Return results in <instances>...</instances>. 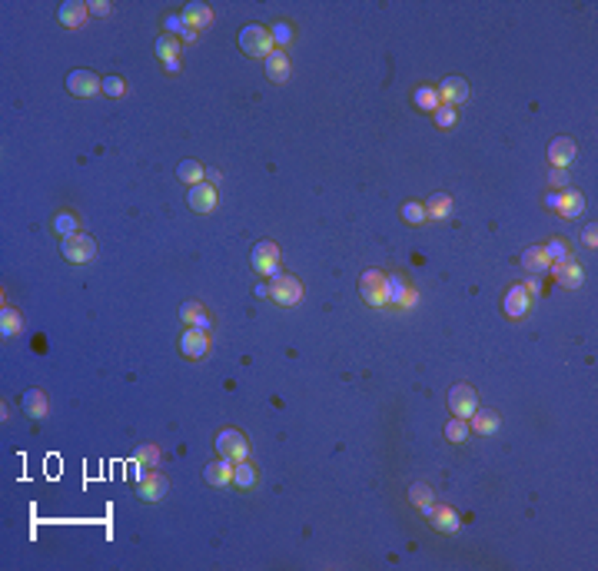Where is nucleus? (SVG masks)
Here are the masks:
<instances>
[{
    "label": "nucleus",
    "mask_w": 598,
    "mask_h": 571,
    "mask_svg": "<svg viewBox=\"0 0 598 571\" xmlns=\"http://www.w3.org/2000/svg\"><path fill=\"white\" fill-rule=\"evenodd\" d=\"M239 47H243V54L246 57H263V60L276 50L273 34H269L266 27H260V24H250V27L239 30Z\"/></svg>",
    "instance_id": "obj_1"
},
{
    "label": "nucleus",
    "mask_w": 598,
    "mask_h": 571,
    "mask_svg": "<svg viewBox=\"0 0 598 571\" xmlns=\"http://www.w3.org/2000/svg\"><path fill=\"white\" fill-rule=\"evenodd\" d=\"M60 249H63V259L73 262V266H84V262H94L97 259V243H94L90 232H73V236H67L60 243Z\"/></svg>",
    "instance_id": "obj_2"
},
{
    "label": "nucleus",
    "mask_w": 598,
    "mask_h": 571,
    "mask_svg": "<svg viewBox=\"0 0 598 571\" xmlns=\"http://www.w3.org/2000/svg\"><path fill=\"white\" fill-rule=\"evenodd\" d=\"M216 452H220L223 459L243 462V459H250V442H246V436L239 429H223L220 436H216Z\"/></svg>",
    "instance_id": "obj_3"
},
{
    "label": "nucleus",
    "mask_w": 598,
    "mask_h": 571,
    "mask_svg": "<svg viewBox=\"0 0 598 571\" xmlns=\"http://www.w3.org/2000/svg\"><path fill=\"white\" fill-rule=\"evenodd\" d=\"M253 269L260 272V276H283L279 272V246L273 243V239H263V243H256L253 246Z\"/></svg>",
    "instance_id": "obj_4"
},
{
    "label": "nucleus",
    "mask_w": 598,
    "mask_h": 571,
    "mask_svg": "<svg viewBox=\"0 0 598 571\" xmlns=\"http://www.w3.org/2000/svg\"><path fill=\"white\" fill-rule=\"evenodd\" d=\"M137 491H140V498L143 502H160V498H167V491H170V482H167V475H160V472H143L140 468L137 472Z\"/></svg>",
    "instance_id": "obj_5"
},
{
    "label": "nucleus",
    "mask_w": 598,
    "mask_h": 571,
    "mask_svg": "<svg viewBox=\"0 0 598 571\" xmlns=\"http://www.w3.org/2000/svg\"><path fill=\"white\" fill-rule=\"evenodd\" d=\"M449 408H452L456 419H469L475 408H479V395H475L472 385H465V382L452 385V389H449Z\"/></svg>",
    "instance_id": "obj_6"
},
{
    "label": "nucleus",
    "mask_w": 598,
    "mask_h": 571,
    "mask_svg": "<svg viewBox=\"0 0 598 571\" xmlns=\"http://www.w3.org/2000/svg\"><path fill=\"white\" fill-rule=\"evenodd\" d=\"M359 292H362V299L369 302V306H386V276L379 269H366L359 276Z\"/></svg>",
    "instance_id": "obj_7"
},
{
    "label": "nucleus",
    "mask_w": 598,
    "mask_h": 571,
    "mask_svg": "<svg viewBox=\"0 0 598 571\" xmlns=\"http://www.w3.org/2000/svg\"><path fill=\"white\" fill-rule=\"evenodd\" d=\"M67 90L73 96L87 100V96H94L97 90H103V80H100L94 70H70L67 73Z\"/></svg>",
    "instance_id": "obj_8"
},
{
    "label": "nucleus",
    "mask_w": 598,
    "mask_h": 571,
    "mask_svg": "<svg viewBox=\"0 0 598 571\" xmlns=\"http://www.w3.org/2000/svg\"><path fill=\"white\" fill-rule=\"evenodd\" d=\"M269 296H273V302H279V306H296V302L303 299V283H299L296 276H276Z\"/></svg>",
    "instance_id": "obj_9"
},
{
    "label": "nucleus",
    "mask_w": 598,
    "mask_h": 571,
    "mask_svg": "<svg viewBox=\"0 0 598 571\" xmlns=\"http://www.w3.org/2000/svg\"><path fill=\"white\" fill-rule=\"evenodd\" d=\"M186 203H190V209H193V213H213V206L220 203L216 186H213V183H196V186H190Z\"/></svg>",
    "instance_id": "obj_10"
},
{
    "label": "nucleus",
    "mask_w": 598,
    "mask_h": 571,
    "mask_svg": "<svg viewBox=\"0 0 598 571\" xmlns=\"http://www.w3.org/2000/svg\"><path fill=\"white\" fill-rule=\"evenodd\" d=\"M209 349V336L203 332V329H193L186 326V332L180 336V353L186 355V359H203Z\"/></svg>",
    "instance_id": "obj_11"
},
{
    "label": "nucleus",
    "mask_w": 598,
    "mask_h": 571,
    "mask_svg": "<svg viewBox=\"0 0 598 571\" xmlns=\"http://www.w3.org/2000/svg\"><path fill=\"white\" fill-rule=\"evenodd\" d=\"M435 90H439V100L449 103V107H462L469 100V83L462 80V77H445Z\"/></svg>",
    "instance_id": "obj_12"
},
{
    "label": "nucleus",
    "mask_w": 598,
    "mask_h": 571,
    "mask_svg": "<svg viewBox=\"0 0 598 571\" xmlns=\"http://www.w3.org/2000/svg\"><path fill=\"white\" fill-rule=\"evenodd\" d=\"M87 17H90V3H84V0H67V3H60V10H57L60 27H67V30L87 24Z\"/></svg>",
    "instance_id": "obj_13"
},
{
    "label": "nucleus",
    "mask_w": 598,
    "mask_h": 571,
    "mask_svg": "<svg viewBox=\"0 0 598 571\" xmlns=\"http://www.w3.org/2000/svg\"><path fill=\"white\" fill-rule=\"evenodd\" d=\"M548 160H552V166H558V170H569V163L575 160V140H571V136H555V140L548 143Z\"/></svg>",
    "instance_id": "obj_14"
},
{
    "label": "nucleus",
    "mask_w": 598,
    "mask_h": 571,
    "mask_svg": "<svg viewBox=\"0 0 598 571\" xmlns=\"http://www.w3.org/2000/svg\"><path fill=\"white\" fill-rule=\"evenodd\" d=\"M233 459H223L220 455V462H209L207 468H203V478H207L213 489H223V485H230L233 482Z\"/></svg>",
    "instance_id": "obj_15"
},
{
    "label": "nucleus",
    "mask_w": 598,
    "mask_h": 571,
    "mask_svg": "<svg viewBox=\"0 0 598 571\" xmlns=\"http://www.w3.org/2000/svg\"><path fill=\"white\" fill-rule=\"evenodd\" d=\"M183 20H186V27H193L200 34V30H207L213 24V10H209L207 3H200V0H190L183 7Z\"/></svg>",
    "instance_id": "obj_16"
},
{
    "label": "nucleus",
    "mask_w": 598,
    "mask_h": 571,
    "mask_svg": "<svg viewBox=\"0 0 598 571\" xmlns=\"http://www.w3.org/2000/svg\"><path fill=\"white\" fill-rule=\"evenodd\" d=\"M552 272H555V279L562 286H569V289H578L585 279L582 266L575 262V259H562V262H552Z\"/></svg>",
    "instance_id": "obj_17"
},
{
    "label": "nucleus",
    "mask_w": 598,
    "mask_h": 571,
    "mask_svg": "<svg viewBox=\"0 0 598 571\" xmlns=\"http://www.w3.org/2000/svg\"><path fill=\"white\" fill-rule=\"evenodd\" d=\"M525 313H529V289L525 286H512L505 292V316L509 319H522Z\"/></svg>",
    "instance_id": "obj_18"
},
{
    "label": "nucleus",
    "mask_w": 598,
    "mask_h": 571,
    "mask_svg": "<svg viewBox=\"0 0 598 571\" xmlns=\"http://www.w3.org/2000/svg\"><path fill=\"white\" fill-rule=\"evenodd\" d=\"M266 77L273 83L290 80V57H286V50H273V54L266 57Z\"/></svg>",
    "instance_id": "obj_19"
},
{
    "label": "nucleus",
    "mask_w": 598,
    "mask_h": 571,
    "mask_svg": "<svg viewBox=\"0 0 598 571\" xmlns=\"http://www.w3.org/2000/svg\"><path fill=\"white\" fill-rule=\"evenodd\" d=\"M582 209H585V196L578 190H565V193H558V206H555V213H562L565 219H575V216H582Z\"/></svg>",
    "instance_id": "obj_20"
},
{
    "label": "nucleus",
    "mask_w": 598,
    "mask_h": 571,
    "mask_svg": "<svg viewBox=\"0 0 598 571\" xmlns=\"http://www.w3.org/2000/svg\"><path fill=\"white\" fill-rule=\"evenodd\" d=\"M469 419H472V429L479 436H492V432H499V425H502L499 412H492V408H475Z\"/></svg>",
    "instance_id": "obj_21"
},
{
    "label": "nucleus",
    "mask_w": 598,
    "mask_h": 571,
    "mask_svg": "<svg viewBox=\"0 0 598 571\" xmlns=\"http://www.w3.org/2000/svg\"><path fill=\"white\" fill-rule=\"evenodd\" d=\"M522 266L529 272H548L552 269V259H548V253H545V246H529L525 253H522Z\"/></svg>",
    "instance_id": "obj_22"
},
{
    "label": "nucleus",
    "mask_w": 598,
    "mask_h": 571,
    "mask_svg": "<svg viewBox=\"0 0 598 571\" xmlns=\"http://www.w3.org/2000/svg\"><path fill=\"white\" fill-rule=\"evenodd\" d=\"M180 316H183V322H186V326L209 332V316L203 313V306H200V302H183V306H180Z\"/></svg>",
    "instance_id": "obj_23"
},
{
    "label": "nucleus",
    "mask_w": 598,
    "mask_h": 571,
    "mask_svg": "<svg viewBox=\"0 0 598 571\" xmlns=\"http://www.w3.org/2000/svg\"><path fill=\"white\" fill-rule=\"evenodd\" d=\"M177 179H183L186 186H196V183H203V179H207V170H203V163H196V160H180V166H177Z\"/></svg>",
    "instance_id": "obj_24"
},
{
    "label": "nucleus",
    "mask_w": 598,
    "mask_h": 571,
    "mask_svg": "<svg viewBox=\"0 0 598 571\" xmlns=\"http://www.w3.org/2000/svg\"><path fill=\"white\" fill-rule=\"evenodd\" d=\"M422 206H426V216L445 219L449 213H452V196H449V193H432L429 203H422Z\"/></svg>",
    "instance_id": "obj_25"
},
{
    "label": "nucleus",
    "mask_w": 598,
    "mask_h": 571,
    "mask_svg": "<svg viewBox=\"0 0 598 571\" xmlns=\"http://www.w3.org/2000/svg\"><path fill=\"white\" fill-rule=\"evenodd\" d=\"M24 412H27L30 419H47V395L40 389L24 392Z\"/></svg>",
    "instance_id": "obj_26"
},
{
    "label": "nucleus",
    "mask_w": 598,
    "mask_h": 571,
    "mask_svg": "<svg viewBox=\"0 0 598 571\" xmlns=\"http://www.w3.org/2000/svg\"><path fill=\"white\" fill-rule=\"evenodd\" d=\"M429 518L439 531H459V515H456L452 508H445V505H435Z\"/></svg>",
    "instance_id": "obj_27"
},
{
    "label": "nucleus",
    "mask_w": 598,
    "mask_h": 571,
    "mask_svg": "<svg viewBox=\"0 0 598 571\" xmlns=\"http://www.w3.org/2000/svg\"><path fill=\"white\" fill-rule=\"evenodd\" d=\"M180 47H183V40L180 37H173V34H163L160 40H156V57L167 64V60H177L180 57Z\"/></svg>",
    "instance_id": "obj_28"
},
{
    "label": "nucleus",
    "mask_w": 598,
    "mask_h": 571,
    "mask_svg": "<svg viewBox=\"0 0 598 571\" xmlns=\"http://www.w3.org/2000/svg\"><path fill=\"white\" fill-rule=\"evenodd\" d=\"M20 326H24V322H20V313L10 309V306H3V309H0V336H3V339H10V336L20 332Z\"/></svg>",
    "instance_id": "obj_29"
},
{
    "label": "nucleus",
    "mask_w": 598,
    "mask_h": 571,
    "mask_svg": "<svg viewBox=\"0 0 598 571\" xmlns=\"http://www.w3.org/2000/svg\"><path fill=\"white\" fill-rule=\"evenodd\" d=\"M412 100H416V107L426 110V113H435V110L442 107V100H439V90H435V87H419Z\"/></svg>",
    "instance_id": "obj_30"
},
{
    "label": "nucleus",
    "mask_w": 598,
    "mask_h": 571,
    "mask_svg": "<svg viewBox=\"0 0 598 571\" xmlns=\"http://www.w3.org/2000/svg\"><path fill=\"white\" fill-rule=\"evenodd\" d=\"M233 482H237L239 489H253V485H256V468L250 465V459H243V462L233 465Z\"/></svg>",
    "instance_id": "obj_31"
},
{
    "label": "nucleus",
    "mask_w": 598,
    "mask_h": 571,
    "mask_svg": "<svg viewBox=\"0 0 598 571\" xmlns=\"http://www.w3.org/2000/svg\"><path fill=\"white\" fill-rule=\"evenodd\" d=\"M386 302H392V306H403V302H405V283H403V276H386Z\"/></svg>",
    "instance_id": "obj_32"
},
{
    "label": "nucleus",
    "mask_w": 598,
    "mask_h": 571,
    "mask_svg": "<svg viewBox=\"0 0 598 571\" xmlns=\"http://www.w3.org/2000/svg\"><path fill=\"white\" fill-rule=\"evenodd\" d=\"M403 219L405 223H412V226H419V223H426V206L422 203H416V200H405L403 203Z\"/></svg>",
    "instance_id": "obj_33"
},
{
    "label": "nucleus",
    "mask_w": 598,
    "mask_h": 571,
    "mask_svg": "<svg viewBox=\"0 0 598 571\" xmlns=\"http://www.w3.org/2000/svg\"><path fill=\"white\" fill-rule=\"evenodd\" d=\"M465 436H469V425H465V419H452L449 425H445V438H449V442L462 445V442H465Z\"/></svg>",
    "instance_id": "obj_34"
},
{
    "label": "nucleus",
    "mask_w": 598,
    "mask_h": 571,
    "mask_svg": "<svg viewBox=\"0 0 598 571\" xmlns=\"http://www.w3.org/2000/svg\"><path fill=\"white\" fill-rule=\"evenodd\" d=\"M54 230L67 239V236H73V232H80V226H77V216H73V213H60V216L54 219Z\"/></svg>",
    "instance_id": "obj_35"
},
{
    "label": "nucleus",
    "mask_w": 598,
    "mask_h": 571,
    "mask_svg": "<svg viewBox=\"0 0 598 571\" xmlns=\"http://www.w3.org/2000/svg\"><path fill=\"white\" fill-rule=\"evenodd\" d=\"M456 120H459V107H449V103H442V107L435 110V123H439L442 130L456 126Z\"/></svg>",
    "instance_id": "obj_36"
},
{
    "label": "nucleus",
    "mask_w": 598,
    "mask_h": 571,
    "mask_svg": "<svg viewBox=\"0 0 598 571\" xmlns=\"http://www.w3.org/2000/svg\"><path fill=\"white\" fill-rule=\"evenodd\" d=\"M273 43H276V50L279 47H290V40H292V27L286 24V20H279V24H273Z\"/></svg>",
    "instance_id": "obj_37"
},
{
    "label": "nucleus",
    "mask_w": 598,
    "mask_h": 571,
    "mask_svg": "<svg viewBox=\"0 0 598 571\" xmlns=\"http://www.w3.org/2000/svg\"><path fill=\"white\" fill-rule=\"evenodd\" d=\"M545 253H548V259H552V262H562V259H571L569 246H565V243H558V239H552V243H545Z\"/></svg>",
    "instance_id": "obj_38"
},
{
    "label": "nucleus",
    "mask_w": 598,
    "mask_h": 571,
    "mask_svg": "<svg viewBox=\"0 0 598 571\" xmlns=\"http://www.w3.org/2000/svg\"><path fill=\"white\" fill-rule=\"evenodd\" d=\"M409 495H412V502H416L419 508L432 502V489H429V485H422V482H416V485L409 489Z\"/></svg>",
    "instance_id": "obj_39"
},
{
    "label": "nucleus",
    "mask_w": 598,
    "mask_h": 571,
    "mask_svg": "<svg viewBox=\"0 0 598 571\" xmlns=\"http://www.w3.org/2000/svg\"><path fill=\"white\" fill-rule=\"evenodd\" d=\"M137 462H143V465H156V462H160V449H156V445H140Z\"/></svg>",
    "instance_id": "obj_40"
},
{
    "label": "nucleus",
    "mask_w": 598,
    "mask_h": 571,
    "mask_svg": "<svg viewBox=\"0 0 598 571\" xmlns=\"http://www.w3.org/2000/svg\"><path fill=\"white\" fill-rule=\"evenodd\" d=\"M548 179H552V186H558V190H569L571 173H569V170H558V166H552V173H548Z\"/></svg>",
    "instance_id": "obj_41"
},
{
    "label": "nucleus",
    "mask_w": 598,
    "mask_h": 571,
    "mask_svg": "<svg viewBox=\"0 0 598 571\" xmlns=\"http://www.w3.org/2000/svg\"><path fill=\"white\" fill-rule=\"evenodd\" d=\"M124 90H126V83L120 80V77H107V80H103V94H110V96H124Z\"/></svg>",
    "instance_id": "obj_42"
},
{
    "label": "nucleus",
    "mask_w": 598,
    "mask_h": 571,
    "mask_svg": "<svg viewBox=\"0 0 598 571\" xmlns=\"http://www.w3.org/2000/svg\"><path fill=\"white\" fill-rule=\"evenodd\" d=\"M163 27H167V34H183L186 30V20H183V14H170L163 20Z\"/></svg>",
    "instance_id": "obj_43"
},
{
    "label": "nucleus",
    "mask_w": 598,
    "mask_h": 571,
    "mask_svg": "<svg viewBox=\"0 0 598 571\" xmlns=\"http://www.w3.org/2000/svg\"><path fill=\"white\" fill-rule=\"evenodd\" d=\"M582 243L588 246V249H595V246H598V226H595V223H588V226L582 230Z\"/></svg>",
    "instance_id": "obj_44"
},
{
    "label": "nucleus",
    "mask_w": 598,
    "mask_h": 571,
    "mask_svg": "<svg viewBox=\"0 0 598 571\" xmlns=\"http://www.w3.org/2000/svg\"><path fill=\"white\" fill-rule=\"evenodd\" d=\"M110 10H113V7L107 3V0H94V3H90V14H97V17H107Z\"/></svg>",
    "instance_id": "obj_45"
},
{
    "label": "nucleus",
    "mask_w": 598,
    "mask_h": 571,
    "mask_svg": "<svg viewBox=\"0 0 598 571\" xmlns=\"http://www.w3.org/2000/svg\"><path fill=\"white\" fill-rule=\"evenodd\" d=\"M180 40H183V43H193V40H196V30H193V27H186V30L180 34Z\"/></svg>",
    "instance_id": "obj_46"
},
{
    "label": "nucleus",
    "mask_w": 598,
    "mask_h": 571,
    "mask_svg": "<svg viewBox=\"0 0 598 571\" xmlns=\"http://www.w3.org/2000/svg\"><path fill=\"white\" fill-rule=\"evenodd\" d=\"M163 67H167L170 73H180V57H177V60H167V64H163Z\"/></svg>",
    "instance_id": "obj_47"
},
{
    "label": "nucleus",
    "mask_w": 598,
    "mask_h": 571,
    "mask_svg": "<svg viewBox=\"0 0 598 571\" xmlns=\"http://www.w3.org/2000/svg\"><path fill=\"white\" fill-rule=\"evenodd\" d=\"M545 203H548V209H555V206H558V193H548V196H545Z\"/></svg>",
    "instance_id": "obj_48"
}]
</instances>
